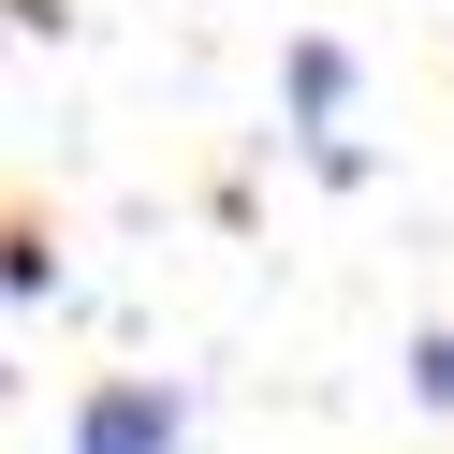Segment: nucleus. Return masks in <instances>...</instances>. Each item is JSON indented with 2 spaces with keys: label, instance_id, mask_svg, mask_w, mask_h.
<instances>
[{
  "label": "nucleus",
  "instance_id": "obj_1",
  "mask_svg": "<svg viewBox=\"0 0 454 454\" xmlns=\"http://www.w3.org/2000/svg\"><path fill=\"white\" fill-rule=\"evenodd\" d=\"M59 454H191V395L161 381V366H118V381L74 395V440Z\"/></svg>",
  "mask_w": 454,
  "mask_h": 454
},
{
  "label": "nucleus",
  "instance_id": "obj_2",
  "mask_svg": "<svg viewBox=\"0 0 454 454\" xmlns=\"http://www.w3.org/2000/svg\"><path fill=\"white\" fill-rule=\"evenodd\" d=\"M278 103H294V132H337V118H352V44L308 30L294 59H278Z\"/></svg>",
  "mask_w": 454,
  "mask_h": 454
},
{
  "label": "nucleus",
  "instance_id": "obj_3",
  "mask_svg": "<svg viewBox=\"0 0 454 454\" xmlns=\"http://www.w3.org/2000/svg\"><path fill=\"white\" fill-rule=\"evenodd\" d=\"M0 294H15V308H30V294H59V249H44L30 220H15V235H0Z\"/></svg>",
  "mask_w": 454,
  "mask_h": 454
},
{
  "label": "nucleus",
  "instance_id": "obj_4",
  "mask_svg": "<svg viewBox=\"0 0 454 454\" xmlns=\"http://www.w3.org/2000/svg\"><path fill=\"white\" fill-rule=\"evenodd\" d=\"M411 411H454V337H411Z\"/></svg>",
  "mask_w": 454,
  "mask_h": 454
}]
</instances>
